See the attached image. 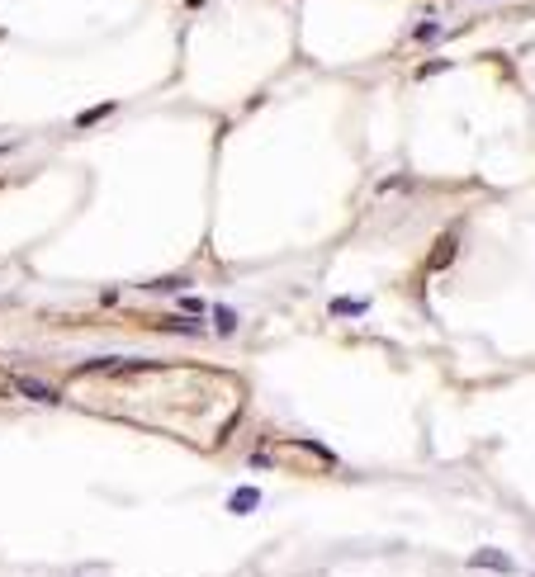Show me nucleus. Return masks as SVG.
I'll list each match as a JSON object with an SVG mask.
<instances>
[{"mask_svg": "<svg viewBox=\"0 0 535 577\" xmlns=\"http://www.w3.org/2000/svg\"><path fill=\"white\" fill-rule=\"evenodd\" d=\"M10 388L19 393V398H29V403H43V407H62V393L52 388V383H43V379H29V374H19Z\"/></svg>", "mask_w": 535, "mask_h": 577, "instance_id": "f257e3e1", "label": "nucleus"}, {"mask_svg": "<svg viewBox=\"0 0 535 577\" xmlns=\"http://www.w3.org/2000/svg\"><path fill=\"white\" fill-rule=\"evenodd\" d=\"M469 568H493V573H517V563L507 559L502 549H478V554H469Z\"/></svg>", "mask_w": 535, "mask_h": 577, "instance_id": "f03ea898", "label": "nucleus"}, {"mask_svg": "<svg viewBox=\"0 0 535 577\" xmlns=\"http://www.w3.org/2000/svg\"><path fill=\"white\" fill-rule=\"evenodd\" d=\"M261 506H266V497H261L256 487H237L233 497H228V511L233 516H252V511H261Z\"/></svg>", "mask_w": 535, "mask_h": 577, "instance_id": "7ed1b4c3", "label": "nucleus"}, {"mask_svg": "<svg viewBox=\"0 0 535 577\" xmlns=\"http://www.w3.org/2000/svg\"><path fill=\"white\" fill-rule=\"evenodd\" d=\"M327 312L331 317H360V312H370V298H331Z\"/></svg>", "mask_w": 535, "mask_h": 577, "instance_id": "20e7f679", "label": "nucleus"}, {"mask_svg": "<svg viewBox=\"0 0 535 577\" xmlns=\"http://www.w3.org/2000/svg\"><path fill=\"white\" fill-rule=\"evenodd\" d=\"M450 261H455V237H441V242L431 246V270L450 266Z\"/></svg>", "mask_w": 535, "mask_h": 577, "instance_id": "39448f33", "label": "nucleus"}, {"mask_svg": "<svg viewBox=\"0 0 535 577\" xmlns=\"http://www.w3.org/2000/svg\"><path fill=\"white\" fill-rule=\"evenodd\" d=\"M213 327H218V336H233L237 331V308L218 303V308H213Z\"/></svg>", "mask_w": 535, "mask_h": 577, "instance_id": "423d86ee", "label": "nucleus"}, {"mask_svg": "<svg viewBox=\"0 0 535 577\" xmlns=\"http://www.w3.org/2000/svg\"><path fill=\"white\" fill-rule=\"evenodd\" d=\"M299 450H308V454H317V459H322V464H327V468H336V464H341V459H336V454H331V450H327V445H317V440H299Z\"/></svg>", "mask_w": 535, "mask_h": 577, "instance_id": "0eeeda50", "label": "nucleus"}, {"mask_svg": "<svg viewBox=\"0 0 535 577\" xmlns=\"http://www.w3.org/2000/svg\"><path fill=\"white\" fill-rule=\"evenodd\" d=\"M110 114H114V105H95V109L76 114V128H90V124H100V119H110Z\"/></svg>", "mask_w": 535, "mask_h": 577, "instance_id": "6e6552de", "label": "nucleus"}, {"mask_svg": "<svg viewBox=\"0 0 535 577\" xmlns=\"http://www.w3.org/2000/svg\"><path fill=\"white\" fill-rule=\"evenodd\" d=\"M161 331H185V336H204V322H189V317H185V322H175V317H171V322H161Z\"/></svg>", "mask_w": 535, "mask_h": 577, "instance_id": "1a4fd4ad", "label": "nucleus"}, {"mask_svg": "<svg viewBox=\"0 0 535 577\" xmlns=\"http://www.w3.org/2000/svg\"><path fill=\"white\" fill-rule=\"evenodd\" d=\"M185 275H166V280H152V284H147V289H171V294H180V289H185Z\"/></svg>", "mask_w": 535, "mask_h": 577, "instance_id": "9d476101", "label": "nucleus"}, {"mask_svg": "<svg viewBox=\"0 0 535 577\" xmlns=\"http://www.w3.org/2000/svg\"><path fill=\"white\" fill-rule=\"evenodd\" d=\"M180 312H185V317H199V312H208V303L204 298H194V294H185L180 298Z\"/></svg>", "mask_w": 535, "mask_h": 577, "instance_id": "9b49d317", "label": "nucleus"}, {"mask_svg": "<svg viewBox=\"0 0 535 577\" xmlns=\"http://www.w3.org/2000/svg\"><path fill=\"white\" fill-rule=\"evenodd\" d=\"M247 464H252L256 473H266V468H275V464H270V454H252V459H247Z\"/></svg>", "mask_w": 535, "mask_h": 577, "instance_id": "f8f14e48", "label": "nucleus"}]
</instances>
